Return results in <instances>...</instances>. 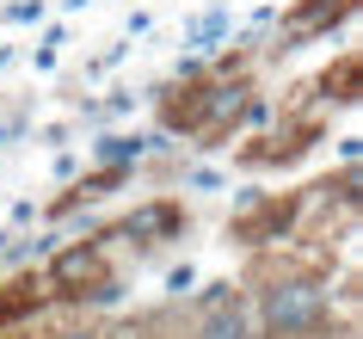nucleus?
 <instances>
[{
    "label": "nucleus",
    "mask_w": 363,
    "mask_h": 339,
    "mask_svg": "<svg viewBox=\"0 0 363 339\" xmlns=\"http://www.w3.org/2000/svg\"><path fill=\"white\" fill-rule=\"evenodd\" d=\"M259 321H265L271 339H302V333H314V327L326 321V290L314 278H277L265 290Z\"/></svg>",
    "instance_id": "obj_1"
},
{
    "label": "nucleus",
    "mask_w": 363,
    "mask_h": 339,
    "mask_svg": "<svg viewBox=\"0 0 363 339\" xmlns=\"http://www.w3.org/2000/svg\"><path fill=\"white\" fill-rule=\"evenodd\" d=\"M357 13V0H296L284 13V50H296V43H314V38H326L333 25H345Z\"/></svg>",
    "instance_id": "obj_2"
},
{
    "label": "nucleus",
    "mask_w": 363,
    "mask_h": 339,
    "mask_svg": "<svg viewBox=\"0 0 363 339\" xmlns=\"http://www.w3.org/2000/svg\"><path fill=\"white\" fill-rule=\"evenodd\" d=\"M50 284L56 290H86V284H105V259H99V247H62L56 259H50Z\"/></svg>",
    "instance_id": "obj_3"
},
{
    "label": "nucleus",
    "mask_w": 363,
    "mask_h": 339,
    "mask_svg": "<svg viewBox=\"0 0 363 339\" xmlns=\"http://www.w3.org/2000/svg\"><path fill=\"white\" fill-rule=\"evenodd\" d=\"M197 339H247V308H240V296L222 302V308H203Z\"/></svg>",
    "instance_id": "obj_4"
},
{
    "label": "nucleus",
    "mask_w": 363,
    "mask_h": 339,
    "mask_svg": "<svg viewBox=\"0 0 363 339\" xmlns=\"http://www.w3.org/2000/svg\"><path fill=\"white\" fill-rule=\"evenodd\" d=\"M172 228H179V210H172V204H148V210H135V216L117 228V235L142 241V235H172Z\"/></svg>",
    "instance_id": "obj_5"
},
{
    "label": "nucleus",
    "mask_w": 363,
    "mask_h": 339,
    "mask_svg": "<svg viewBox=\"0 0 363 339\" xmlns=\"http://www.w3.org/2000/svg\"><path fill=\"white\" fill-rule=\"evenodd\" d=\"M93 154L105 161V167H130V161H142V142H135V136H105Z\"/></svg>",
    "instance_id": "obj_6"
},
{
    "label": "nucleus",
    "mask_w": 363,
    "mask_h": 339,
    "mask_svg": "<svg viewBox=\"0 0 363 339\" xmlns=\"http://www.w3.org/2000/svg\"><path fill=\"white\" fill-rule=\"evenodd\" d=\"M222 302H234V284H210L203 290V308H222Z\"/></svg>",
    "instance_id": "obj_7"
},
{
    "label": "nucleus",
    "mask_w": 363,
    "mask_h": 339,
    "mask_svg": "<svg viewBox=\"0 0 363 339\" xmlns=\"http://www.w3.org/2000/svg\"><path fill=\"white\" fill-rule=\"evenodd\" d=\"M191 284H197V271H191V265H179V271H172V278H167V290H179V296H185Z\"/></svg>",
    "instance_id": "obj_8"
},
{
    "label": "nucleus",
    "mask_w": 363,
    "mask_h": 339,
    "mask_svg": "<svg viewBox=\"0 0 363 339\" xmlns=\"http://www.w3.org/2000/svg\"><path fill=\"white\" fill-rule=\"evenodd\" d=\"M56 339H105V333H93V327H68V333H56Z\"/></svg>",
    "instance_id": "obj_9"
}]
</instances>
